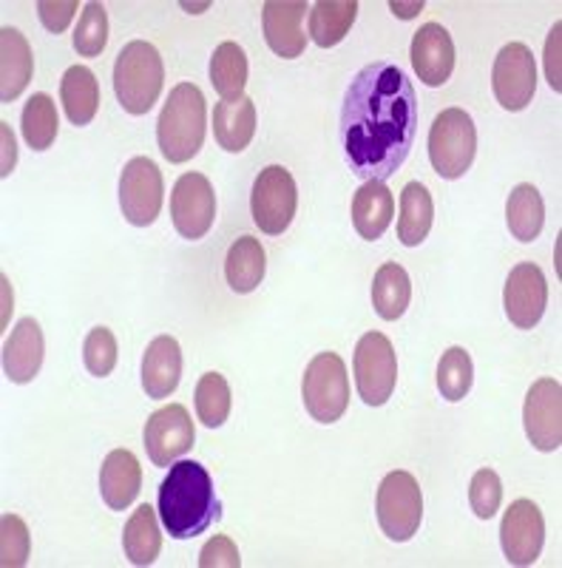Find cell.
<instances>
[{
	"label": "cell",
	"instance_id": "6da1fadb",
	"mask_svg": "<svg viewBox=\"0 0 562 568\" xmlns=\"http://www.w3.org/2000/svg\"><path fill=\"white\" fill-rule=\"evenodd\" d=\"M418 134V100L398 65L378 60L349 80L341 109V142L352 174L387 182L407 162Z\"/></svg>",
	"mask_w": 562,
	"mask_h": 568
},
{
	"label": "cell",
	"instance_id": "7a4b0ae2",
	"mask_svg": "<svg viewBox=\"0 0 562 568\" xmlns=\"http://www.w3.org/2000/svg\"><path fill=\"white\" fill-rule=\"evenodd\" d=\"M160 520L174 540H194L219 520L222 504L214 478L196 460L171 464L160 484Z\"/></svg>",
	"mask_w": 562,
	"mask_h": 568
},
{
	"label": "cell",
	"instance_id": "3957f363",
	"mask_svg": "<svg viewBox=\"0 0 562 568\" xmlns=\"http://www.w3.org/2000/svg\"><path fill=\"white\" fill-rule=\"evenodd\" d=\"M207 131V105L200 85L180 83L162 105L156 123V142L162 156L174 165L194 160L200 154Z\"/></svg>",
	"mask_w": 562,
	"mask_h": 568
},
{
	"label": "cell",
	"instance_id": "277c9868",
	"mask_svg": "<svg viewBox=\"0 0 562 568\" xmlns=\"http://www.w3.org/2000/svg\"><path fill=\"white\" fill-rule=\"evenodd\" d=\"M165 83L160 52L145 40L123 45L114 63V94L129 114L143 116L154 109Z\"/></svg>",
	"mask_w": 562,
	"mask_h": 568
},
{
	"label": "cell",
	"instance_id": "5b68a950",
	"mask_svg": "<svg viewBox=\"0 0 562 568\" xmlns=\"http://www.w3.org/2000/svg\"><path fill=\"white\" fill-rule=\"evenodd\" d=\"M474 154H478V129L472 114L463 109L440 111L429 131V160L438 176L460 180L472 169Z\"/></svg>",
	"mask_w": 562,
	"mask_h": 568
},
{
	"label": "cell",
	"instance_id": "8992f818",
	"mask_svg": "<svg viewBox=\"0 0 562 568\" xmlns=\"http://www.w3.org/2000/svg\"><path fill=\"white\" fill-rule=\"evenodd\" d=\"M304 409L318 424H336L349 407V375L347 364L338 353H318L302 382Z\"/></svg>",
	"mask_w": 562,
	"mask_h": 568
},
{
	"label": "cell",
	"instance_id": "52a82bcc",
	"mask_svg": "<svg viewBox=\"0 0 562 568\" xmlns=\"http://www.w3.org/2000/svg\"><path fill=\"white\" fill-rule=\"evenodd\" d=\"M375 515L381 531L395 542H407L418 535L420 520H423V495L409 471H389L378 486L375 497Z\"/></svg>",
	"mask_w": 562,
	"mask_h": 568
},
{
	"label": "cell",
	"instance_id": "ba28073f",
	"mask_svg": "<svg viewBox=\"0 0 562 568\" xmlns=\"http://www.w3.org/2000/svg\"><path fill=\"white\" fill-rule=\"evenodd\" d=\"M298 207V187L285 165H267L253 182L251 213L253 222L267 236H282L290 227Z\"/></svg>",
	"mask_w": 562,
	"mask_h": 568
},
{
	"label": "cell",
	"instance_id": "9c48e42d",
	"mask_svg": "<svg viewBox=\"0 0 562 568\" xmlns=\"http://www.w3.org/2000/svg\"><path fill=\"white\" fill-rule=\"evenodd\" d=\"M356 369V387L367 407H384L395 393L398 384V362H395V349L384 333H367L361 336L352 358Z\"/></svg>",
	"mask_w": 562,
	"mask_h": 568
},
{
	"label": "cell",
	"instance_id": "30bf717a",
	"mask_svg": "<svg viewBox=\"0 0 562 568\" xmlns=\"http://www.w3.org/2000/svg\"><path fill=\"white\" fill-rule=\"evenodd\" d=\"M165 200L162 171L149 156H134L120 176V207L123 216L136 227L154 225Z\"/></svg>",
	"mask_w": 562,
	"mask_h": 568
},
{
	"label": "cell",
	"instance_id": "8fae6325",
	"mask_svg": "<svg viewBox=\"0 0 562 568\" xmlns=\"http://www.w3.org/2000/svg\"><path fill=\"white\" fill-rule=\"evenodd\" d=\"M171 220L182 240H202L216 220V194L205 174H182L171 194Z\"/></svg>",
	"mask_w": 562,
	"mask_h": 568
},
{
	"label": "cell",
	"instance_id": "7c38bea8",
	"mask_svg": "<svg viewBox=\"0 0 562 568\" xmlns=\"http://www.w3.org/2000/svg\"><path fill=\"white\" fill-rule=\"evenodd\" d=\"M491 89L505 111H523L537 91L534 54L525 43H509L500 49L491 69Z\"/></svg>",
	"mask_w": 562,
	"mask_h": 568
},
{
	"label": "cell",
	"instance_id": "4fadbf2b",
	"mask_svg": "<svg viewBox=\"0 0 562 568\" xmlns=\"http://www.w3.org/2000/svg\"><path fill=\"white\" fill-rule=\"evenodd\" d=\"M545 542V520L543 511L534 500L520 497L505 509L503 524H500V546L511 566H531L537 562Z\"/></svg>",
	"mask_w": 562,
	"mask_h": 568
},
{
	"label": "cell",
	"instance_id": "5bb4252c",
	"mask_svg": "<svg viewBox=\"0 0 562 568\" xmlns=\"http://www.w3.org/2000/svg\"><path fill=\"white\" fill-rule=\"evenodd\" d=\"M145 453H149L154 466H171L176 458L191 453L196 433L194 420L187 415L182 404H168V407L156 409L149 420H145Z\"/></svg>",
	"mask_w": 562,
	"mask_h": 568
},
{
	"label": "cell",
	"instance_id": "9a60e30c",
	"mask_svg": "<svg viewBox=\"0 0 562 568\" xmlns=\"http://www.w3.org/2000/svg\"><path fill=\"white\" fill-rule=\"evenodd\" d=\"M525 435L540 453H554L562 446V387L556 378L531 384L523 407Z\"/></svg>",
	"mask_w": 562,
	"mask_h": 568
},
{
	"label": "cell",
	"instance_id": "2e32d148",
	"mask_svg": "<svg viewBox=\"0 0 562 568\" xmlns=\"http://www.w3.org/2000/svg\"><path fill=\"white\" fill-rule=\"evenodd\" d=\"M505 316L514 327L531 329L540 324L549 307V282L534 262H520L511 267L503 291Z\"/></svg>",
	"mask_w": 562,
	"mask_h": 568
},
{
	"label": "cell",
	"instance_id": "e0dca14e",
	"mask_svg": "<svg viewBox=\"0 0 562 568\" xmlns=\"http://www.w3.org/2000/svg\"><path fill=\"white\" fill-rule=\"evenodd\" d=\"M304 12V0H267L262 7V32L273 54L285 60L302 58L307 49V34L302 29Z\"/></svg>",
	"mask_w": 562,
	"mask_h": 568
},
{
	"label": "cell",
	"instance_id": "ac0fdd59",
	"mask_svg": "<svg viewBox=\"0 0 562 568\" xmlns=\"http://www.w3.org/2000/svg\"><path fill=\"white\" fill-rule=\"evenodd\" d=\"M412 65L415 74L423 85H438L447 83L452 78L454 71V43L452 34L447 29L440 27V23H427V27H420L412 38Z\"/></svg>",
	"mask_w": 562,
	"mask_h": 568
},
{
	"label": "cell",
	"instance_id": "d6986e66",
	"mask_svg": "<svg viewBox=\"0 0 562 568\" xmlns=\"http://www.w3.org/2000/svg\"><path fill=\"white\" fill-rule=\"evenodd\" d=\"M43 329L34 318H20L12 336L3 344V373L9 382L29 384L43 367Z\"/></svg>",
	"mask_w": 562,
	"mask_h": 568
},
{
	"label": "cell",
	"instance_id": "ffe728a7",
	"mask_svg": "<svg viewBox=\"0 0 562 568\" xmlns=\"http://www.w3.org/2000/svg\"><path fill=\"white\" fill-rule=\"evenodd\" d=\"M140 486H143V466L129 449H114L100 466V495L109 509H129L140 495Z\"/></svg>",
	"mask_w": 562,
	"mask_h": 568
},
{
	"label": "cell",
	"instance_id": "44dd1931",
	"mask_svg": "<svg viewBox=\"0 0 562 568\" xmlns=\"http://www.w3.org/2000/svg\"><path fill=\"white\" fill-rule=\"evenodd\" d=\"M182 349L174 336H156L143 355V389L149 398H168L180 387Z\"/></svg>",
	"mask_w": 562,
	"mask_h": 568
},
{
	"label": "cell",
	"instance_id": "7402d4cb",
	"mask_svg": "<svg viewBox=\"0 0 562 568\" xmlns=\"http://www.w3.org/2000/svg\"><path fill=\"white\" fill-rule=\"evenodd\" d=\"M395 196L384 182H364L352 196V225L367 242L381 240L392 225Z\"/></svg>",
	"mask_w": 562,
	"mask_h": 568
},
{
	"label": "cell",
	"instance_id": "603a6c76",
	"mask_svg": "<svg viewBox=\"0 0 562 568\" xmlns=\"http://www.w3.org/2000/svg\"><path fill=\"white\" fill-rule=\"evenodd\" d=\"M0 60H3V69H0V83H3L0 100L12 103V100H18L27 91L34 71L32 45H29V40L18 29L3 27V32H0Z\"/></svg>",
	"mask_w": 562,
	"mask_h": 568
},
{
	"label": "cell",
	"instance_id": "cb8c5ba5",
	"mask_svg": "<svg viewBox=\"0 0 562 568\" xmlns=\"http://www.w3.org/2000/svg\"><path fill=\"white\" fill-rule=\"evenodd\" d=\"M214 136L227 154H242L256 136V103L251 98L216 103Z\"/></svg>",
	"mask_w": 562,
	"mask_h": 568
},
{
	"label": "cell",
	"instance_id": "d4e9b609",
	"mask_svg": "<svg viewBox=\"0 0 562 568\" xmlns=\"http://www.w3.org/2000/svg\"><path fill=\"white\" fill-rule=\"evenodd\" d=\"M267 271L265 247L256 236H239L233 242L225 258V278L233 293H253L262 284Z\"/></svg>",
	"mask_w": 562,
	"mask_h": 568
},
{
	"label": "cell",
	"instance_id": "484cf974",
	"mask_svg": "<svg viewBox=\"0 0 562 568\" xmlns=\"http://www.w3.org/2000/svg\"><path fill=\"white\" fill-rule=\"evenodd\" d=\"M60 103L74 125H89L100 111V83L94 71L72 65L60 80Z\"/></svg>",
	"mask_w": 562,
	"mask_h": 568
},
{
	"label": "cell",
	"instance_id": "4316f807",
	"mask_svg": "<svg viewBox=\"0 0 562 568\" xmlns=\"http://www.w3.org/2000/svg\"><path fill=\"white\" fill-rule=\"evenodd\" d=\"M412 302V282L398 262L378 267L372 278V307L384 322H398Z\"/></svg>",
	"mask_w": 562,
	"mask_h": 568
},
{
	"label": "cell",
	"instance_id": "83f0119b",
	"mask_svg": "<svg viewBox=\"0 0 562 568\" xmlns=\"http://www.w3.org/2000/svg\"><path fill=\"white\" fill-rule=\"evenodd\" d=\"M435 222V202L423 182H409L401 191V216H398V240L407 247H418L427 240Z\"/></svg>",
	"mask_w": 562,
	"mask_h": 568
},
{
	"label": "cell",
	"instance_id": "f1b7e54d",
	"mask_svg": "<svg viewBox=\"0 0 562 568\" xmlns=\"http://www.w3.org/2000/svg\"><path fill=\"white\" fill-rule=\"evenodd\" d=\"M358 18L356 0H318L310 9V38L321 49H333L349 34Z\"/></svg>",
	"mask_w": 562,
	"mask_h": 568
},
{
	"label": "cell",
	"instance_id": "f546056e",
	"mask_svg": "<svg viewBox=\"0 0 562 568\" xmlns=\"http://www.w3.org/2000/svg\"><path fill=\"white\" fill-rule=\"evenodd\" d=\"M505 222H509L511 236L518 242H534L543 231L545 222V205L543 196L537 191L531 182H523L509 194V202H505Z\"/></svg>",
	"mask_w": 562,
	"mask_h": 568
},
{
	"label": "cell",
	"instance_id": "4dcf8cb0",
	"mask_svg": "<svg viewBox=\"0 0 562 568\" xmlns=\"http://www.w3.org/2000/svg\"><path fill=\"white\" fill-rule=\"evenodd\" d=\"M123 549L134 566H151L162 551V531L156 524V511L143 504L129 517L123 531Z\"/></svg>",
	"mask_w": 562,
	"mask_h": 568
},
{
	"label": "cell",
	"instance_id": "1f68e13d",
	"mask_svg": "<svg viewBox=\"0 0 562 568\" xmlns=\"http://www.w3.org/2000/svg\"><path fill=\"white\" fill-rule=\"evenodd\" d=\"M211 83L222 100L245 98L247 54L239 43H219L211 58Z\"/></svg>",
	"mask_w": 562,
	"mask_h": 568
},
{
	"label": "cell",
	"instance_id": "d6a6232c",
	"mask_svg": "<svg viewBox=\"0 0 562 568\" xmlns=\"http://www.w3.org/2000/svg\"><path fill=\"white\" fill-rule=\"evenodd\" d=\"M20 129H23V140L29 142V149L34 151L52 149L60 129L54 100L49 98V94H32V100L23 105Z\"/></svg>",
	"mask_w": 562,
	"mask_h": 568
},
{
	"label": "cell",
	"instance_id": "836d02e7",
	"mask_svg": "<svg viewBox=\"0 0 562 568\" xmlns=\"http://www.w3.org/2000/svg\"><path fill=\"white\" fill-rule=\"evenodd\" d=\"M196 415H200L202 424L207 429H219L222 424L227 420L233 407V398H231V384L225 382V375L219 373H205L196 384Z\"/></svg>",
	"mask_w": 562,
	"mask_h": 568
},
{
	"label": "cell",
	"instance_id": "e575fe53",
	"mask_svg": "<svg viewBox=\"0 0 562 568\" xmlns=\"http://www.w3.org/2000/svg\"><path fill=\"white\" fill-rule=\"evenodd\" d=\"M474 382V367H472V355L463 347H449L447 353L440 355L438 364V389L440 395L452 404L463 400L472 389Z\"/></svg>",
	"mask_w": 562,
	"mask_h": 568
},
{
	"label": "cell",
	"instance_id": "d590c367",
	"mask_svg": "<svg viewBox=\"0 0 562 568\" xmlns=\"http://www.w3.org/2000/svg\"><path fill=\"white\" fill-rule=\"evenodd\" d=\"M72 43L80 58H100L103 54L105 43H109V14H105L103 3H98V0L85 3Z\"/></svg>",
	"mask_w": 562,
	"mask_h": 568
},
{
	"label": "cell",
	"instance_id": "8d00e7d4",
	"mask_svg": "<svg viewBox=\"0 0 562 568\" xmlns=\"http://www.w3.org/2000/svg\"><path fill=\"white\" fill-rule=\"evenodd\" d=\"M0 526H3V535H0V566H27L29 551H32V537H29L27 524L18 515H3Z\"/></svg>",
	"mask_w": 562,
	"mask_h": 568
},
{
	"label": "cell",
	"instance_id": "74e56055",
	"mask_svg": "<svg viewBox=\"0 0 562 568\" xmlns=\"http://www.w3.org/2000/svg\"><path fill=\"white\" fill-rule=\"evenodd\" d=\"M85 369L98 378L114 373L116 367V338L109 327H94L83 344Z\"/></svg>",
	"mask_w": 562,
	"mask_h": 568
},
{
	"label": "cell",
	"instance_id": "f35d334b",
	"mask_svg": "<svg viewBox=\"0 0 562 568\" xmlns=\"http://www.w3.org/2000/svg\"><path fill=\"white\" fill-rule=\"evenodd\" d=\"M469 504L480 520L498 515L500 504H503V480L494 469L474 471L472 484H469Z\"/></svg>",
	"mask_w": 562,
	"mask_h": 568
},
{
	"label": "cell",
	"instance_id": "ab89813d",
	"mask_svg": "<svg viewBox=\"0 0 562 568\" xmlns=\"http://www.w3.org/2000/svg\"><path fill=\"white\" fill-rule=\"evenodd\" d=\"M242 557L236 542L227 535H216L205 542V549L200 555V568H239Z\"/></svg>",
	"mask_w": 562,
	"mask_h": 568
},
{
	"label": "cell",
	"instance_id": "60d3db41",
	"mask_svg": "<svg viewBox=\"0 0 562 568\" xmlns=\"http://www.w3.org/2000/svg\"><path fill=\"white\" fill-rule=\"evenodd\" d=\"M74 12H78V0H40L38 14L40 23L52 34H60L69 29Z\"/></svg>",
	"mask_w": 562,
	"mask_h": 568
},
{
	"label": "cell",
	"instance_id": "b9f144b4",
	"mask_svg": "<svg viewBox=\"0 0 562 568\" xmlns=\"http://www.w3.org/2000/svg\"><path fill=\"white\" fill-rule=\"evenodd\" d=\"M560 38H562V23L556 20L554 29L549 32V40H545V78H549V85L554 91H562L560 80Z\"/></svg>",
	"mask_w": 562,
	"mask_h": 568
},
{
	"label": "cell",
	"instance_id": "7bdbcfd3",
	"mask_svg": "<svg viewBox=\"0 0 562 568\" xmlns=\"http://www.w3.org/2000/svg\"><path fill=\"white\" fill-rule=\"evenodd\" d=\"M0 136H3V162H0V174L9 176L14 171L18 151H14V134L7 123H0Z\"/></svg>",
	"mask_w": 562,
	"mask_h": 568
},
{
	"label": "cell",
	"instance_id": "ee69618b",
	"mask_svg": "<svg viewBox=\"0 0 562 568\" xmlns=\"http://www.w3.org/2000/svg\"><path fill=\"white\" fill-rule=\"evenodd\" d=\"M389 9H392V12L398 14V18H415V14H418L420 9H423V3H420V0H418V3H409V7H403V3H395V0H392V3H389Z\"/></svg>",
	"mask_w": 562,
	"mask_h": 568
}]
</instances>
